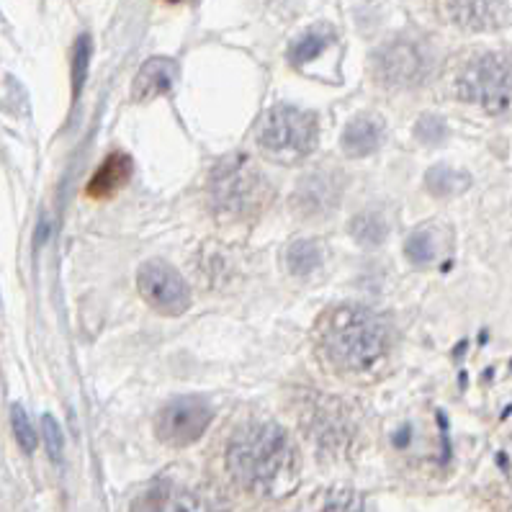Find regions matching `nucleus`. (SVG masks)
<instances>
[{"instance_id": "nucleus-1", "label": "nucleus", "mask_w": 512, "mask_h": 512, "mask_svg": "<svg viewBox=\"0 0 512 512\" xmlns=\"http://www.w3.org/2000/svg\"><path fill=\"white\" fill-rule=\"evenodd\" d=\"M227 469L237 484L260 497H284L299 482V453L281 425L250 422L227 448Z\"/></svg>"}, {"instance_id": "nucleus-2", "label": "nucleus", "mask_w": 512, "mask_h": 512, "mask_svg": "<svg viewBox=\"0 0 512 512\" xmlns=\"http://www.w3.org/2000/svg\"><path fill=\"white\" fill-rule=\"evenodd\" d=\"M320 343L327 361L340 371H368L389 345L384 320L361 304H343L322 317Z\"/></svg>"}, {"instance_id": "nucleus-3", "label": "nucleus", "mask_w": 512, "mask_h": 512, "mask_svg": "<svg viewBox=\"0 0 512 512\" xmlns=\"http://www.w3.org/2000/svg\"><path fill=\"white\" fill-rule=\"evenodd\" d=\"M273 191L268 178L247 157H229L211 175V201L222 217L245 219L266 209Z\"/></svg>"}, {"instance_id": "nucleus-4", "label": "nucleus", "mask_w": 512, "mask_h": 512, "mask_svg": "<svg viewBox=\"0 0 512 512\" xmlns=\"http://www.w3.org/2000/svg\"><path fill=\"white\" fill-rule=\"evenodd\" d=\"M258 145L284 165L309 157L317 147V116L299 106L278 103L260 121Z\"/></svg>"}, {"instance_id": "nucleus-5", "label": "nucleus", "mask_w": 512, "mask_h": 512, "mask_svg": "<svg viewBox=\"0 0 512 512\" xmlns=\"http://www.w3.org/2000/svg\"><path fill=\"white\" fill-rule=\"evenodd\" d=\"M456 93L492 116L512 114V57L487 52L466 62L456 78Z\"/></svg>"}, {"instance_id": "nucleus-6", "label": "nucleus", "mask_w": 512, "mask_h": 512, "mask_svg": "<svg viewBox=\"0 0 512 512\" xmlns=\"http://www.w3.org/2000/svg\"><path fill=\"white\" fill-rule=\"evenodd\" d=\"M139 294L155 312L165 317H181L191 307V289L186 278L165 260H147L137 273Z\"/></svg>"}, {"instance_id": "nucleus-7", "label": "nucleus", "mask_w": 512, "mask_h": 512, "mask_svg": "<svg viewBox=\"0 0 512 512\" xmlns=\"http://www.w3.org/2000/svg\"><path fill=\"white\" fill-rule=\"evenodd\" d=\"M214 410L201 397H178L168 402L155 417V433L165 446L186 448L209 428Z\"/></svg>"}, {"instance_id": "nucleus-8", "label": "nucleus", "mask_w": 512, "mask_h": 512, "mask_svg": "<svg viewBox=\"0 0 512 512\" xmlns=\"http://www.w3.org/2000/svg\"><path fill=\"white\" fill-rule=\"evenodd\" d=\"M430 73L428 52L410 39H394L376 52V75L386 88H412Z\"/></svg>"}, {"instance_id": "nucleus-9", "label": "nucleus", "mask_w": 512, "mask_h": 512, "mask_svg": "<svg viewBox=\"0 0 512 512\" xmlns=\"http://www.w3.org/2000/svg\"><path fill=\"white\" fill-rule=\"evenodd\" d=\"M340 193H343V183L335 170H314V173L304 175L296 186L294 196H291V209H296V214L307 219L327 217L330 211L338 209Z\"/></svg>"}, {"instance_id": "nucleus-10", "label": "nucleus", "mask_w": 512, "mask_h": 512, "mask_svg": "<svg viewBox=\"0 0 512 512\" xmlns=\"http://www.w3.org/2000/svg\"><path fill=\"white\" fill-rule=\"evenodd\" d=\"M175 75H178V67L168 57H152V60H147L145 65L139 67L137 78H134L132 101L147 103L170 93L175 85Z\"/></svg>"}, {"instance_id": "nucleus-11", "label": "nucleus", "mask_w": 512, "mask_h": 512, "mask_svg": "<svg viewBox=\"0 0 512 512\" xmlns=\"http://www.w3.org/2000/svg\"><path fill=\"white\" fill-rule=\"evenodd\" d=\"M440 8L448 13L453 24L471 31L500 29L507 21L505 3H443Z\"/></svg>"}, {"instance_id": "nucleus-12", "label": "nucleus", "mask_w": 512, "mask_h": 512, "mask_svg": "<svg viewBox=\"0 0 512 512\" xmlns=\"http://www.w3.org/2000/svg\"><path fill=\"white\" fill-rule=\"evenodd\" d=\"M129 178H132V157L124 155V152H114V155H109L98 165L85 193L96 201L111 199L114 193H119L121 188L127 186Z\"/></svg>"}, {"instance_id": "nucleus-13", "label": "nucleus", "mask_w": 512, "mask_h": 512, "mask_svg": "<svg viewBox=\"0 0 512 512\" xmlns=\"http://www.w3.org/2000/svg\"><path fill=\"white\" fill-rule=\"evenodd\" d=\"M129 512H206L191 492L181 487H152L145 494H139Z\"/></svg>"}, {"instance_id": "nucleus-14", "label": "nucleus", "mask_w": 512, "mask_h": 512, "mask_svg": "<svg viewBox=\"0 0 512 512\" xmlns=\"http://www.w3.org/2000/svg\"><path fill=\"white\" fill-rule=\"evenodd\" d=\"M384 124L374 116H358L345 127L343 132V150L348 157H368L371 152L379 150Z\"/></svg>"}, {"instance_id": "nucleus-15", "label": "nucleus", "mask_w": 512, "mask_h": 512, "mask_svg": "<svg viewBox=\"0 0 512 512\" xmlns=\"http://www.w3.org/2000/svg\"><path fill=\"white\" fill-rule=\"evenodd\" d=\"M332 42H335V31H332L330 26H312V29H307L304 34H299V37L294 39V44H291V65L302 67L307 65V62L317 60Z\"/></svg>"}, {"instance_id": "nucleus-16", "label": "nucleus", "mask_w": 512, "mask_h": 512, "mask_svg": "<svg viewBox=\"0 0 512 512\" xmlns=\"http://www.w3.org/2000/svg\"><path fill=\"white\" fill-rule=\"evenodd\" d=\"M425 186L438 199H448V196L464 193L471 186V178L469 173L451 168V165H435L425 173Z\"/></svg>"}, {"instance_id": "nucleus-17", "label": "nucleus", "mask_w": 512, "mask_h": 512, "mask_svg": "<svg viewBox=\"0 0 512 512\" xmlns=\"http://www.w3.org/2000/svg\"><path fill=\"white\" fill-rule=\"evenodd\" d=\"M286 266L294 276H309L322 266V250L312 240H296L286 250Z\"/></svg>"}, {"instance_id": "nucleus-18", "label": "nucleus", "mask_w": 512, "mask_h": 512, "mask_svg": "<svg viewBox=\"0 0 512 512\" xmlns=\"http://www.w3.org/2000/svg\"><path fill=\"white\" fill-rule=\"evenodd\" d=\"M386 232H389V227L376 211H363L350 222V235L361 247H379L386 240Z\"/></svg>"}, {"instance_id": "nucleus-19", "label": "nucleus", "mask_w": 512, "mask_h": 512, "mask_svg": "<svg viewBox=\"0 0 512 512\" xmlns=\"http://www.w3.org/2000/svg\"><path fill=\"white\" fill-rule=\"evenodd\" d=\"M93 42L88 34H80L73 47V60H70V78H73V101H78L83 93L85 78H88V67H91Z\"/></svg>"}, {"instance_id": "nucleus-20", "label": "nucleus", "mask_w": 512, "mask_h": 512, "mask_svg": "<svg viewBox=\"0 0 512 512\" xmlns=\"http://www.w3.org/2000/svg\"><path fill=\"white\" fill-rule=\"evenodd\" d=\"M404 253H407V260L412 266H428L433 263L438 247H435V237L430 229H417L412 232L410 240L404 242Z\"/></svg>"}, {"instance_id": "nucleus-21", "label": "nucleus", "mask_w": 512, "mask_h": 512, "mask_svg": "<svg viewBox=\"0 0 512 512\" xmlns=\"http://www.w3.org/2000/svg\"><path fill=\"white\" fill-rule=\"evenodd\" d=\"M11 428H13V438H16V443L21 446V451L24 453H34L39 446V435L37 430H34V425H31V417L29 412L24 410V404H11Z\"/></svg>"}, {"instance_id": "nucleus-22", "label": "nucleus", "mask_w": 512, "mask_h": 512, "mask_svg": "<svg viewBox=\"0 0 512 512\" xmlns=\"http://www.w3.org/2000/svg\"><path fill=\"white\" fill-rule=\"evenodd\" d=\"M42 438L44 446H47L49 458H52L55 464H60L62 451H65V435H62L60 422L52 415H42Z\"/></svg>"}, {"instance_id": "nucleus-23", "label": "nucleus", "mask_w": 512, "mask_h": 512, "mask_svg": "<svg viewBox=\"0 0 512 512\" xmlns=\"http://www.w3.org/2000/svg\"><path fill=\"white\" fill-rule=\"evenodd\" d=\"M415 134L420 142H425V145H440V142L446 139L448 127H446V121L440 119V116L425 114L420 116V121L415 124Z\"/></svg>"}, {"instance_id": "nucleus-24", "label": "nucleus", "mask_w": 512, "mask_h": 512, "mask_svg": "<svg viewBox=\"0 0 512 512\" xmlns=\"http://www.w3.org/2000/svg\"><path fill=\"white\" fill-rule=\"evenodd\" d=\"M322 512H368L366 502H363L361 494L356 492H332L330 500H327L325 510Z\"/></svg>"}, {"instance_id": "nucleus-25", "label": "nucleus", "mask_w": 512, "mask_h": 512, "mask_svg": "<svg viewBox=\"0 0 512 512\" xmlns=\"http://www.w3.org/2000/svg\"><path fill=\"white\" fill-rule=\"evenodd\" d=\"M410 428H402V433H399V435H394V443H397V446L399 448H404V446H407V440H410Z\"/></svg>"}]
</instances>
